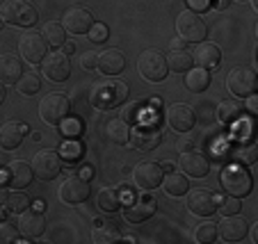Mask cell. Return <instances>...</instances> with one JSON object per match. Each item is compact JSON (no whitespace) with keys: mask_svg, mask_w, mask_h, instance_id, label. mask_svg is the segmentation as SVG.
<instances>
[{"mask_svg":"<svg viewBox=\"0 0 258 244\" xmlns=\"http://www.w3.org/2000/svg\"><path fill=\"white\" fill-rule=\"evenodd\" d=\"M128 98V87L117 78H103L98 83H94L92 94H89V103L96 110H112L119 108L123 101Z\"/></svg>","mask_w":258,"mask_h":244,"instance_id":"6da1fadb","label":"cell"},{"mask_svg":"<svg viewBox=\"0 0 258 244\" xmlns=\"http://www.w3.org/2000/svg\"><path fill=\"white\" fill-rule=\"evenodd\" d=\"M0 16H3V21L10 25L30 28V25L37 23L39 12H37V7H34L30 0H5L3 7H0Z\"/></svg>","mask_w":258,"mask_h":244,"instance_id":"7a4b0ae2","label":"cell"},{"mask_svg":"<svg viewBox=\"0 0 258 244\" xmlns=\"http://www.w3.org/2000/svg\"><path fill=\"white\" fill-rule=\"evenodd\" d=\"M176 30H178V37L187 44H199L206 41V34H208V25L206 21L199 16V12L185 10L180 12L178 19H176Z\"/></svg>","mask_w":258,"mask_h":244,"instance_id":"3957f363","label":"cell"},{"mask_svg":"<svg viewBox=\"0 0 258 244\" xmlns=\"http://www.w3.org/2000/svg\"><path fill=\"white\" fill-rule=\"evenodd\" d=\"M137 71L142 73V78L149 80V83H160L167 78V57L160 53L158 48H149L137 57Z\"/></svg>","mask_w":258,"mask_h":244,"instance_id":"277c9868","label":"cell"},{"mask_svg":"<svg viewBox=\"0 0 258 244\" xmlns=\"http://www.w3.org/2000/svg\"><path fill=\"white\" fill-rule=\"evenodd\" d=\"M219 181H222V185H224V190L229 194L238 196V199H242V196H247L251 192V174L240 165H229L222 171Z\"/></svg>","mask_w":258,"mask_h":244,"instance_id":"5b68a950","label":"cell"},{"mask_svg":"<svg viewBox=\"0 0 258 244\" xmlns=\"http://www.w3.org/2000/svg\"><path fill=\"white\" fill-rule=\"evenodd\" d=\"M62 155L50 148H41V151L34 153L32 157V171L34 176L39 178V181H55L59 176V171H62Z\"/></svg>","mask_w":258,"mask_h":244,"instance_id":"8992f818","label":"cell"},{"mask_svg":"<svg viewBox=\"0 0 258 244\" xmlns=\"http://www.w3.org/2000/svg\"><path fill=\"white\" fill-rule=\"evenodd\" d=\"M71 103L64 94H46L39 103V117L50 126H57L69 117Z\"/></svg>","mask_w":258,"mask_h":244,"instance_id":"52a82bcc","label":"cell"},{"mask_svg":"<svg viewBox=\"0 0 258 244\" xmlns=\"http://www.w3.org/2000/svg\"><path fill=\"white\" fill-rule=\"evenodd\" d=\"M226 87H229V92L233 96H240V98L251 96L258 87L256 71L249 66H235L229 73V78H226Z\"/></svg>","mask_w":258,"mask_h":244,"instance_id":"ba28073f","label":"cell"},{"mask_svg":"<svg viewBox=\"0 0 258 244\" xmlns=\"http://www.w3.org/2000/svg\"><path fill=\"white\" fill-rule=\"evenodd\" d=\"M19 53L25 62L39 64L48 55V44H46V39L39 32H28L19 39Z\"/></svg>","mask_w":258,"mask_h":244,"instance_id":"9c48e42d","label":"cell"},{"mask_svg":"<svg viewBox=\"0 0 258 244\" xmlns=\"http://www.w3.org/2000/svg\"><path fill=\"white\" fill-rule=\"evenodd\" d=\"M162 176H165V171H162L160 162H140L133 169V183L140 190H146V192L160 187Z\"/></svg>","mask_w":258,"mask_h":244,"instance_id":"30bf717a","label":"cell"},{"mask_svg":"<svg viewBox=\"0 0 258 244\" xmlns=\"http://www.w3.org/2000/svg\"><path fill=\"white\" fill-rule=\"evenodd\" d=\"M94 23V14L87 10V7H69L67 12H64L62 16V28L67 30V32L71 34H85L89 32V28H92Z\"/></svg>","mask_w":258,"mask_h":244,"instance_id":"8fae6325","label":"cell"},{"mask_svg":"<svg viewBox=\"0 0 258 244\" xmlns=\"http://www.w3.org/2000/svg\"><path fill=\"white\" fill-rule=\"evenodd\" d=\"M167 123H169V128H174L176 132L192 130L197 123L195 108L187 105V103H174V105H169V108H167Z\"/></svg>","mask_w":258,"mask_h":244,"instance_id":"7c38bea8","label":"cell"},{"mask_svg":"<svg viewBox=\"0 0 258 244\" xmlns=\"http://www.w3.org/2000/svg\"><path fill=\"white\" fill-rule=\"evenodd\" d=\"M89 183L83 176H69L59 187V199L67 205H80L89 196Z\"/></svg>","mask_w":258,"mask_h":244,"instance_id":"4fadbf2b","label":"cell"},{"mask_svg":"<svg viewBox=\"0 0 258 244\" xmlns=\"http://www.w3.org/2000/svg\"><path fill=\"white\" fill-rule=\"evenodd\" d=\"M41 71L53 83H64L69 78V73H71V62H69V57L64 53L55 50V53H48L41 59Z\"/></svg>","mask_w":258,"mask_h":244,"instance_id":"5bb4252c","label":"cell"},{"mask_svg":"<svg viewBox=\"0 0 258 244\" xmlns=\"http://www.w3.org/2000/svg\"><path fill=\"white\" fill-rule=\"evenodd\" d=\"M187 210L197 217H210L215 210H217V194H213L206 187H199V190H192L187 194Z\"/></svg>","mask_w":258,"mask_h":244,"instance_id":"9a60e30c","label":"cell"},{"mask_svg":"<svg viewBox=\"0 0 258 244\" xmlns=\"http://www.w3.org/2000/svg\"><path fill=\"white\" fill-rule=\"evenodd\" d=\"M158 210V203L153 196H142V199H135L126 205L123 210V219L131 221V224H142L146 221L149 217H153Z\"/></svg>","mask_w":258,"mask_h":244,"instance_id":"2e32d148","label":"cell"},{"mask_svg":"<svg viewBox=\"0 0 258 244\" xmlns=\"http://www.w3.org/2000/svg\"><path fill=\"white\" fill-rule=\"evenodd\" d=\"M247 221L240 217V212L235 215H226L224 219L217 224V237H222L224 242H240L247 235Z\"/></svg>","mask_w":258,"mask_h":244,"instance_id":"e0dca14e","label":"cell"},{"mask_svg":"<svg viewBox=\"0 0 258 244\" xmlns=\"http://www.w3.org/2000/svg\"><path fill=\"white\" fill-rule=\"evenodd\" d=\"M131 142L137 151H153V148L160 146L162 142V132L158 130L156 126H146V123H140L135 126V130L131 132Z\"/></svg>","mask_w":258,"mask_h":244,"instance_id":"ac0fdd59","label":"cell"},{"mask_svg":"<svg viewBox=\"0 0 258 244\" xmlns=\"http://www.w3.org/2000/svg\"><path fill=\"white\" fill-rule=\"evenodd\" d=\"M28 135V123L23 121H7L0 128V151H14Z\"/></svg>","mask_w":258,"mask_h":244,"instance_id":"d6986e66","label":"cell"},{"mask_svg":"<svg viewBox=\"0 0 258 244\" xmlns=\"http://www.w3.org/2000/svg\"><path fill=\"white\" fill-rule=\"evenodd\" d=\"M178 167L183 169V174H185V176H192V178H204L206 174L210 171V160L204 155V153L185 151V153H180Z\"/></svg>","mask_w":258,"mask_h":244,"instance_id":"ffe728a7","label":"cell"},{"mask_svg":"<svg viewBox=\"0 0 258 244\" xmlns=\"http://www.w3.org/2000/svg\"><path fill=\"white\" fill-rule=\"evenodd\" d=\"M44 228H46V219L39 210H30L28 208V210L21 212V217H19L21 235H25V237H30V239H37V237H41Z\"/></svg>","mask_w":258,"mask_h":244,"instance_id":"44dd1931","label":"cell"},{"mask_svg":"<svg viewBox=\"0 0 258 244\" xmlns=\"http://www.w3.org/2000/svg\"><path fill=\"white\" fill-rule=\"evenodd\" d=\"M219 59H222V53H219V48L215 44H210V41H199L197 48L192 50V62H195L197 66L206 68V71L217 66Z\"/></svg>","mask_w":258,"mask_h":244,"instance_id":"7402d4cb","label":"cell"},{"mask_svg":"<svg viewBox=\"0 0 258 244\" xmlns=\"http://www.w3.org/2000/svg\"><path fill=\"white\" fill-rule=\"evenodd\" d=\"M123 66H126V57L119 48H105L103 53H98V68L110 78L121 73Z\"/></svg>","mask_w":258,"mask_h":244,"instance_id":"603a6c76","label":"cell"},{"mask_svg":"<svg viewBox=\"0 0 258 244\" xmlns=\"http://www.w3.org/2000/svg\"><path fill=\"white\" fill-rule=\"evenodd\" d=\"M34 178V171H32V165L25 160H14L7 169V183L14 185L16 190H25V187L32 183Z\"/></svg>","mask_w":258,"mask_h":244,"instance_id":"cb8c5ba5","label":"cell"},{"mask_svg":"<svg viewBox=\"0 0 258 244\" xmlns=\"http://www.w3.org/2000/svg\"><path fill=\"white\" fill-rule=\"evenodd\" d=\"M23 75V64H21V57L14 53H5L0 55V83L12 85Z\"/></svg>","mask_w":258,"mask_h":244,"instance_id":"d4e9b609","label":"cell"},{"mask_svg":"<svg viewBox=\"0 0 258 244\" xmlns=\"http://www.w3.org/2000/svg\"><path fill=\"white\" fill-rule=\"evenodd\" d=\"M192 53H187L185 48L180 46H171V50L167 53V66L176 73H185L187 68H192Z\"/></svg>","mask_w":258,"mask_h":244,"instance_id":"484cf974","label":"cell"},{"mask_svg":"<svg viewBox=\"0 0 258 244\" xmlns=\"http://www.w3.org/2000/svg\"><path fill=\"white\" fill-rule=\"evenodd\" d=\"M162 190L169 196H183L187 190H190V183H187L185 174H176V171H169L167 176H162Z\"/></svg>","mask_w":258,"mask_h":244,"instance_id":"4316f807","label":"cell"},{"mask_svg":"<svg viewBox=\"0 0 258 244\" xmlns=\"http://www.w3.org/2000/svg\"><path fill=\"white\" fill-rule=\"evenodd\" d=\"M217 121L222 126H235V123L242 119V108H240L235 101H222L217 105V112H215Z\"/></svg>","mask_w":258,"mask_h":244,"instance_id":"83f0119b","label":"cell"},{"mask_svg":"<svg viewBox=\"0 0 258 244\" xmlns=\"http://www.w3.org/2000/svg\"><path fill=\"white\" fill-rule=\"evenodd\" d=\"M105 135L112 144H121L123 146V144L131 142V126H128V121H123L121 117L112 119V121H107V126H105Z\"/></svg>","mask_w":258,"mask_h":244,"instance_id":"f1b7e54d","label":"cell"},{"mask_svg":"<svg viewBox=\"0 0 258 244\" xmlns=\"http://www.w3.org/2000/svg\"><path fill=\"white\" fill-rule=\"evenodd\" d=\"M208 85H210V73L206 68L195 66V68H187L185 71V87L190 89V92L201 94L208 89Z\"/></svg>","mask_w":258,"mask_h":244,"instance_id":"f546056e","label":"cell"},{"mask_svg":"<svg viewBox=\"0 0 258 244\" xmlns=\"http://www.w3.org/2000/svg\"><path fill=\"white\" fill-rule=\"evenodd\" d=\"M96 201L103 212H114L121 208V192L114 190V187H103V190L98 192Z\"/></svg>","mask_w":258,"mask_h":244,"instance_id":"4dcf8cb0","label":"cell"},{"mask_svg":"<svg viewBox=\"0 0 258 244\" xmlns=\"http://www.w3.org/2000/svg\"><path fill=\"white\" fill-rule=\"evenodd\" d=\"M41 37L46 39V44L48 46H62L64 41H67V30L62 28V23H57V21H48V23L44 25V30H41Z\"/></svg>","mask_w":258,"mask_h":244,"instance_id":"1f68e13d","label":"cell"},{"mask_svg":"<svg viewBox=\"0 0 258 244\" xmlns=\"http://www.w3.org/2000/svg\"><path fill=\"white\" fill-rule=\"evenodd\" d=\"M92 237L96 244H114L121 239V233H119L112 224H101L92 230Z\"/></svg>","mask_w":258,"mask_h":244,"instance_id":"d6a6232c","label":"cell"},{"mask_svg":"<svg viewBox=\"0 0 258 244\" xmlns=\"http://www.w3.org/2000/svg\"><path fill=\"white\" fill-rule=\"evenodd\" d=\"M16 92L23 94V96H34V94L41 92V80L34 73H23L16 80Z\"/></svg>","mask_w":258,"mask_h":244,"instance_id":"836d02e7","label":"cell"},{"mask_svg":"<svg viewBox=\"0 0 258 244\" xmlns=\"http://www.w3.org/2000/svg\"><path fill=\"white\" fill-rule=\"evenodd\" d=\"M30 205H32V201L28 199V196L23 194V190H14L7 194V201H5V208L10 212H16V215H21L23 210H28Z\"/></svg>","mask_w":258,"mask_h":244,"instance_id":"e575fe53","label":"cell"},{"mask_svg":"<svg viewBox=\"0 0 258 244\" xmlns=\"http://www.w3.org/2000/svg\"><path fill=\"white\" fill-rule=\"evenodd\" d=\"M240 208H242V201H240L238 196L231 194V196H222V199L217 196V210L222 217L235 215V212H240Z\"/></svg>","mask_w":258,"mask_h":244,"instance_id":"d590c367","label":"cell"},{"mask_svg":"<svg viewBox=\"0 0 258 244\" xmlns=\"http://www.w3.org/2000/svg\"><path fill=\"white\" fill-rule=\"evenodd\" d=\"M195 239L199 244H208V242H215L217 239V226L210 224V221H206V224H201L199 228L195 230Z\"/></svg>","mask_w":258,"mask_h":244,"instance_id":"8d00e7d4","label":"cell"},{"mask_svg":"<svg viewBox=\"0 0 258 244\" xmlns=\"http://www.w3.org/2000/svg\"><path fill=\"white\" fill-rule=\"evenodd\" d=\"M59 155H62V160H67V162H78L80 157H83V144L67 142L62 146V151H59Z\"/></svg>","mask_w":258,"mask_h":244,"instance_id":"74e56055","label":"cell"},{"mask_svg":"<svg viewBox=\"0 0 258 244\" xmlns=\"http://www.w3.org/2000/svg\"><path fill=\"white\" fill-rule=\"evenodd\" d=\"M83 121H80L78 117H67L62 121V132L67 137H78V135H83Z\"/></svg>","mask_w":258,"mask_h":244,"instance_id":"f35d334b","label":"cell"},{"mask_svg":"<svg viewBox=\"0 0 258 244\" xmlns=\"http://www.w3.org/2000/svg\"><path fill=\"white\" fill-rule=\"evenodd\" d=\"M235 157H238L240 165H253L258 157V151L253 144H247V146H240L238 151H235Z\"/></svg>","mask_w":258,"mask_h":244,"instance_id":"ab89813d","label":"cell"},{"mask_svg":"<svg viewBox=\"0 0 258 244\" xmlns=\"http://www.w3.org/2000/svg\"><path fill=\"white\" fill-rule=\"evenodd\" d=\"M178 142H176V148H178L180 153L185 151H192V148L197 146V135L192 130H185V132H178Z\"/></svg>","mask_w":258,"mask_h":244,"instance_id":"60d3db41","label":"cell"},{"mask_svg":"<svg viewBox=\"0 0 258 244\" xmlns=\"http://www.w3.org/2000/svg\"><path fill=\"white\" fill-rule=\"evenodd\" d=\"M87 34L94 44H103V41L107 39V25L105 23H92V28H89Z\"/></svg>","mask_w":258,"mask_h":244,"instance_id":"b9f144b4","label":"cell"},{"mask_svg":"<svg viewBox=\"0 0 258 244\" xmlns=\"http://www.w3.org/2000/svg\"><path fill=\"white\" fill-rule=\"evenodd\" d=\"M144 114L146 112L142 110V103H133V105H128V108L121 112V119L123 121H140Z\"/></svg>","mask_w":258,"mask_h":244,"instance_id":"7bdbcfd3","label":"cell"},{"mask_svg":"<svg viewBox=\"0 0 258 244\" xmlns=\"http://www.w3.org/2000/svg\"><path fill=\"white\" fill-rule=\"evenodd\" d=\"M16 242V226H12L10 221H0V244Z\"/></svg>","mask_w":258,"mask_h":244,"instance_id":"ee69618b","label":"cell"},{"mask_svg":"<svg viewBox=\"0 0 258 244\" xmlns=\"http://www.w3.org/2000/svg\"><path fill=\"white\" fill-rule=\"evenodd\" d=\"M80 64H83V68H87V71L98 68V53H94V50H85L83 57H80Z\"/></svg>","mask_w":258,"mask_h":244,"instance_id":"f6af8a7d","label":"cell"},{"mask_svg":"<svg viewBox=\"0 0 258 244\" xmlns=\"http://www.w3.org/2000/svg\"><path fill=\"white\" fill-rule=\"evenodd\" d=\"M213 151L222 162H229L231 157H233V148H231V144H215Z\"/></svg>","mask_w":258,"mask_h":244,"instance_id":"bcb514c9","label":"cell"},{"mask_svg":"<svg viewBox=\"0 0 258 244\" xmlns=\"http://www.w3.org/2000/svg\"><path fill=\"white\" fill-rule=\"evenodd\" d=\"M187 5L192 12H204L210 7V0H187Z\"/></svg>","mask_w":258,"mask_h":244,"instance_id":"7dc6e473","label":"cell"},{"mask_svg":"<svg viewBox=\"0 0 258 244\" xmlns=\"http://www.w3.org/2000/svg\"><path fill=\"white\" fill-rule=\"evenodd\" d=\"M247 110H249V114H256V110H258V98H256V94L247 96Z\"/></svg>","mask_w":258,"mask_h":244,"instance_id":"c3c4849f","label":"cell"},{"mask_svg":"<svg viewBox=\"0 0 258 244\" xmlns=\"http://www.w3.org/2000/svg\"><path fill=\"white\" fill-rule=\"evenodd\" d=\"M229 3L231 0H210V7H215V10H226Z\"/></svg>","mask_w":258,"mask_h":244,"instance_id":"681fc988","label":"cell"},{"mask_svg":"<svg viewBox=\"0 0 258 244\" xmlns=\"http://www.w3.org/2000/svg\"><path fill=\"white\" fill-rule=\"evenodd\" d=\"M64 55H69V53H73V50H76V44H69V41H64Z\"/></svg>","mask_w":258,"mask_h":244,"instance_id":"f907efd6","label":"cell"},{"mask_svg":"<svg viewBox=\"0 0 258 244\" xmlns=\"http://www.w3.org/2000/svg\"><path fill=\"white\" fill-rule=\"evenodd\" d=\"M32 208H34V210H39V212H44V208H46V203H44V201H34V203H32Z\"/></svg>","mask_w":258,"mask_h":244,"instance_id":"816d5d0a","label":"cell"},{"mask_svg":"<svg viewBox=\"0 0 258 244\" xmlns=\"http://www.w3.org/2000/svg\"><path fill=\"white\" fill-rule=\"evenodd\" d=\"M5 96H7V89H5V83H0V105L5 103Z\"/></svg>","mask_w":258,"mask_h":244,"instance_id":"f5cc1de1","label":"cell"},{"mask_svg":"<svg viewBox=\"0 0 258 244\" xmlns=\"http://www.w3.org/2000/svg\"><path fill=\"white\" fill-rule=\"evenodd\" d=\"M7 194H10V192H5V187L0 185V205H5V201H7Z\"/></svg>","mask_w":258,"mask_h":244,"instance_id":"db71d44e","label":"cell"},{"mask_svg":"<svg viewBox=\"0 0 258 244\" xmlns=\"http://www.w3.org/2000/svg\"><path fill=\"white\" fill-rule=\"evenodd\" d=\"M160 167H162V171H171V169H174V162L165 160V162H160Z\"/></svg>","mask_w":258,"mask_h":244,"instance_id":"11a10c76","label":"cell"},{"mask_svg":"<svg viewBox=\"0 0 258 244\" xmlns=\"http://www.w3.org/2000/svg\"><path fill=\"white\" fill-rule=\"evenodd\" d=\"M251 242H258V224L251 226Z\"/></svg>","mask_w":258,"mask_h":244,"instance_id":"9f6ffc18","label":"cell"},{"mask_svg":"<svg viewBox=\"0 0 258 244\" xmlns=\"http://www.w3.org/2000/svg\"><path fill=\"white\" fill-rule=\"evenodd\" d=\"M151 105H153V108H160V105H162V101H160V98H151Z\"/></svg>","mask_w":258,"mask_h":244,"instance_id":"6f0895ef","label":"cell"},{"mask_svg":"<svg viewBox=\"0 0 258 244\" xmlns=\"http://www.w3.org/2000/svg\"><path fill=\"white\" fill-rule=\"evenodd\" d=\"M5 219V212H3V205H0V221Z\"/></svg>","mask_w":258,"mask_h":244,"instance_id":"680465c9","label":"cell"},{"mask_svg":"<svg viewBox=\"0 0 258 244\" xmlns=\"http://www.w3.org/2000/svg\"><path fill=\"white\" fill-rule=\"evenodd\" d=\"M3 23H5V21H3V16H0V30H3Z\"/></svg>","mask_w":258,"mask_h":244,"instance_id":"91938a15","label":"cell"},{"mask_svg":"<svg viewBox=\"0 0 258 244\" xmlns=\"http://www.w3.org/2000/svg\"><path fill=\"white\" fill-rule=\"evenodd\" d=\"M238 3H244V0H238Z\"/></svg>","mask_w":258,"mask_h":244,"instance_id":"94428289","label":"cell"}]
</instances>
